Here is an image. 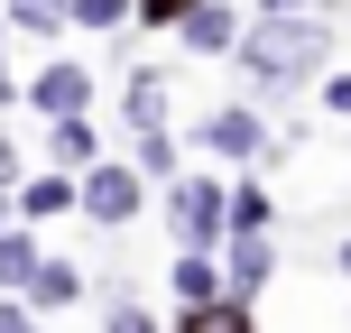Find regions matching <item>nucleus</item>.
<instances>
[{
    "instance_id": "22",
    "label": "nucleus",
    "mask_w": 351,
    "mask_h": 333,
    "mask_svg": "<svg viewBox=\"0 0 351 333\" xmlns=\"http://www.w3.org/2000/svg\"><path fill=\"white\" fill-rule=\"evenodd\" d=\"M268 10H305V0H268Z\"/></svg>"
},
{
    "instance_id": "17",
    "label": "nucleus",
    "mask_w": 351,
    "mask_h": 333,
    "mask_svg": "<svg viewBox=\"0 0 351 333\" xmlns=\"http://www.w3.org/2000/svg\"><path fill=\"white\" fill-rule=\"evenodd\" d=\"M139 167H176V139H167V130H139Z\"/></svg>"
},
{
    "instance_id": "1",
    "label": "nucleus",
    "mask_w": 351,
    "mask_h": 333,
    "mask_svg": "<svg viewBox=\"0 0 351 333\" xmlns=\"http://www.w3.org/2000/svg\"><path fill=\"white\" fill-rule=\"evenodd\" d=\"M241 65L259 74V84H305V74L324 65V28L296 19V10H268L259 28L241 37Z\"/></svg>"
},
{
    "instance_id": "23",
    "label": "nucleus",
    "mask_w": 351,
    "mask_h": 333,
    "mask_svg": "<svg viewBox=\"0 0 351 333\" xmlns=\"http://www.w3.org/2000/svg\"><path fill=\"white\" fill-rule=\"evenodd\" d=\"M10 213H19V204H10V194H0V222H10Z\"/></svg>"
},
{
    "instance_id": "16",
    "label": "nucleus",
    "mask_w": 351,
    "mask_h": 333,
    "mask_svg": "<svg viewBox=\"0 0 351 333\" xmlns=\"http://www.w3.org/2000/svg\"><path fill=\"white\" fill-rule=\"evenodd\" d=\"M74 19H84V28H121L130 0H74Z\"/></svg>"
},
{
    "instance_id": "3",
    "label": "nucleus",
    "mask_w": 351,
    "mask_h": 333,
    "mask_svg": "<svg viewBox=\"0 0 351 333\" xmlns=\"http://www.w3.org/2000/svg\"><path fill=\"white\" fill-rule=\"evenodd\" d=\"M84 213L93 222H130L139 213V167H93L84 176Z\"/></svg>"
},
{
    "instance_id": "11",
    "label": "nucleus",
    "mask_w": 351,
    "mask_h": 333,
    "mask_svg": "<svg viewBox=\"0 0 351 333\" xmlns=\"http://www.w3.org/2000/svg\"><path fill=\"white\" fill-rule=\"evenodd\" d=\"M268 260H278V250H268L259 231H241V250H231V287H241V297H250V287H268Z\"/></svg>"
},
{
    "instance_id": "10",
    "label": "nucleus",
    "mask_w": 351,
    "mask_h": 333,
    "mask_svg": "<svg viewBox=\"0 0 351 333\" xmlns=\"http://www.w3.org/2000/svg\"><path fill=\"white\" fill-rule=\"evenodd\" d=\"M37 268H47V260H37V241H28V231H0V287H28Z\"/></svg>"
},
{
    "instance_id": "8",
    "label": "nucleus",
    "mask_w": 351,
    "mask_h": 333,
    "mask_svg": "<svg viewBox=\"0 0 351 333\" xmlns=\"http://www.w3.org/2000/svg\"><path fill=\"white\" fill-rule=\"evenodd\" d=\"M222 268H213V250H185V260H176V297H185V306H222Z\"/></svg>"
},
{
    "instance_id": "6",
    "label": "nucleus",
    "mask_w": 351,
    "mask_h": 333,
    "mask_svg": "<svg viewBox=\"0 0 351 333\" xmlns=\"http://www.w3.org/2000/svg\"><path fill=\"white\" fill-rule=\"evenodd\" d=\"M47 213H84V185H74L65 167H56V176H28V185H19V222H47Z\"/></svg>"
},
{
    "instance_id": "9",
    "label": "nucleus",
    "mask_w": 351,
    "mask_h": 333,
    "mask_svg": "<svg viewBox=\"0 0 351 333\" xmlns=\"http://www.w3.org/2000/svg\"><path fill=\"white\" fill-rule=\"evenodd\" d=\"M74 297H84V268H74V260H47L28 278V306H74Z\"/></svg>"
},
{
    "instance_id": "20",
    "label": "nucleus",
    "mask_w": 351,
    "mask_h": 333,
    "mask_svg": "<svg viewBox=\"0 0 351 333\" xmlns=\"http://www.w3.org/2000/svg\"><path fill=\"white\" fill-rule=\"evenodd\" d=\"M324 102H333V111H351V74H333V84H324Z\"/></svg>"
},
{
    "instance_id": "21",
    "label": "nucleus",
    "mask_w": 351,
    "mask_h": 333,
    "mask_svg": "<svg viewBox=\"0 0 351 333\" xmlns=\"http://www.w3.org/2000/svg\"><path fill=\"white\" fill-rule=\"evenodd\" d=\"M10 167H19V158H10V139H0V185H10Z\"/></svg>"
},
{
    "instance_id": "19",
    "label": "nucleus",
    "mask_w": 351,
    "mask_h": 333,
    "mask_svg": "<svg viewBox=\"0 0 351 333\" xmlns=\"http://www.w3.org/2000/svg\"><path fill=\"white\" fill-rule=\"evenodd\" d=\"M0 333H37V315L28 306H0Z\"/></svg>"
},
{
    "instance_id": "18",
    "label": "nucleus",
    "mask_w": 351,
    "mask_h": 333,
    "mask_svg": "<svg viewBox=\"0 0 351 333\" xmlns=\"http://www.w3.org/2000/svg\"><path fill=\"white\" fill-rule=\"evenodd\" d=\"M111 333H158V324H148V315H139V306H130V297H121V306H111Z\"/></svg>"
},
{
    "instance_id": "15",
    "label": "nucleus",
    "mask_w": 351,
    "mask_h": 333,
    "mask_svg": "<svg viewBox=\"0 0 351 333\" xmlns=\"http://www.w3.org/2000/svg\"><path fill=\"white\" fill-rule=\"evenodd\" d=\"M185 333H250V324L231 315V306H194V315H185Z\"/></svg>"
},
{
    "instance_id": "5",
    "label": "nucleus",
    "mask_w": 351,
    "mask_h": 333,
    "mask_svg": "<svg viewBox=\"0 0 351 333\" xmlns=\"http://www.w3.org/2000/svg\"><path fill=\"white\" fill-rule=\"evenodd\" d=\"M241 37H250V28L222 10V0H194V10H185V47H194V56H222V47L241 56Z\"/></svg>"
},
{
    "instance_id": "7",
    "label": "nucleus",
    "mask_w": 351,
    "mask_h": 333,
    "mask_svg": "<svg viewBox=\"0 0 351 333\" xmlns=\"http://www.w3.org/2000/svg\"><path fill=\"white\" fill-rule=\"evenodd\" d=\"M37 111H47V121H74V111H84L93 102V84H84V65H47V74H37Z\"/></svg>"
},
{
    "instance_id": "24",
    "label": "nucleus",
    "mask_w": 351,
    "mask_h": 333,
    "mask_svg": "<svg viewBox=\"0 0 351 333\" xmlns=\"http://www.w3.org/2000/svg\"><path fill=\"white\" fill-rule=\"evenodd\" d=\"M342 278H351V241H342Z\"/></svg>"
},
{
    "instance_id": "2",
    "label": "nucleus",
    "mask_w": 351,
    "mask_h": 333,
    "mask_svg": "<svg viewBox=\"0 0 351 333\" xmlns=\"http://www.w3.org/2000/svg\"><path fill=\"white\" fill-rule=\"evenodd\" d=\"M167 222H176V241H185V250H213V241H222V222H231V194L213 185V176H185V185L167 194Z\"/></svg>"
},
{
    "instance_id": "4",
    "label": "nucleus",
    "mask_w": 351,
    "mask_h": 333,
    "mask_svg": "<svg viewBox=\"0 0 351 333\" xmlns=\"http://www.w3.org/2000/svg\"><path fill=\"white\" fill-rule=\"evenodd\" d=\"M204 148H213V158H259L268 130H259V111L231 102V111H213V121H204Z\"/></svg>"
},
{
    "instance_id": "13",
    "label": "nucleus",
    "mask_w": 351,
    "mask_h": 333,
    "mask_svg": "<svg viewBox=\"0 0 351 333\" xmlns=\"http://www.w3.org/2000/svg\"><path fill=\"white\" fill-rule=\"evenodd\" d=\"M10 10H19V28L56 37V28H65V19H74V0H10Z\"/></svg>"
},
{
    "instance_id": "14",
    "label": "nucleus",
    "mask_w": 351,
    "mask_h": 333,
    "mask_svg": "<svg viewBox=\"0 0 351 333\" xmlns=\"http://www.w3.org/2000/svg\"><path fill=\"white\" fill-rule=\"evenodd\" d=\"M231 222H241V231H268V185H231Z\"/></svg>"
},
{
    "instance_id": "25",
    "label": "nucleus",
    "mask_w": 351,
    "mask_h": 333,
    "mask_svg": "<svg viewBox=\"0 0 351 333\" xmlns=\"http://www.w3.org/2000/svg\"><path fill=\"white\" fill-rule=\"evenodd\" d=\"M324 10H342V0H324Z\"/></svg>"
},
{
    "instance_id": "12",
    "label": "nucleus",
    "mask_w": 351,
    "mask_h": 333,
    "mask_svg": "<svg viewBox=\"0 0 351 333\" xmlns=\"http://www.w3.org/2000/svg\"><path fill=\"white\" fill-rule=\"evenodd\" d=\"M93 148H102V130H93L84 111H74V121H56V167H84Z\"/></svg>"
}]
</instances>
